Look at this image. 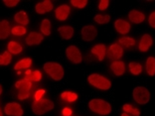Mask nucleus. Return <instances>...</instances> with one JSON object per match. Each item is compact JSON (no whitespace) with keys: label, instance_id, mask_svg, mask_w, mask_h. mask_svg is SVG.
Returning <instances> with one entry per match:
<instances>
[{"label":"nucleus","instance_id":"obj_1","mask_svg":"<svg viewBox=\"0 0 155 116\" xmlns=\"http://www.w3.org/2000/svg\"><path fill=\"white\" fill-rule=\"evenodd\" d=\"M89 108L98 115H108L111 112V105L104 99L96 98L89 102Z\"/></svg>","mask_w":155,"mask_h":116},{"label":"nucleus","instance_id":"obj_2","mask_svg":"<svg viewBox=\"0 0 155 116\" xmlns=\"http://www.w3.org/2000/svg\"><path fill=\"white\" fill-rule=\"evenodd\" d=\"M43 69L50 76L51 79H53L54 80H61L64 77V69H63L62 65H60L59 63L48 62L43 66Z\"/></svg>","mask_w":155,"mask_h":116},{"label":"nucleus","instance_id":"obj_3","mask_svg":"<svg viewBox=\"0 0 155 116\" xmlns=\"http://www.w3.org/2000/svg\"><path fill=\"white\" fill-rule=\"evenodd\" d=\"M54 102L48 98H42L40 100H35L32 103V111L36 115H43L51 111L54 108Z\"/></svg>","mask_w":155,"mask_h":116},{"label":"nucleus","instance_id":"obj_4","mask_svg":"<svg viewBox=\"0 0 155 116\" xmlns=\"http://www.w3.org/2000/svg\"><path fill=\"white\" fill-rule=\"evenodd\" d=\"M87 80H89L90 84L101 90H108L111 86L110 80L98 73H93V75L89 76Z\"/></svg>","mask_w":155,"mask_h":116},{"label":"nucleus","instance_id":"obj_5","mask_svg":"<svg viewBox=\"0 0 155 116\" xmlns=\"http://www.w3.org/2000/svg\"><path fill=\"white\" fill-rule=\"evenodd\" d=\"M132 96L135 102L142 105L148 103L150 100L149 90L144 86H136L132 91Z\"/></svg>","mask_w":155,"mask_h":116},{"label":"nucleus","instance_id":"obj_6","mask_svg":"<svg viewBox=\"0 0 155 116\" xmlns=\"http://www.w3.org/2000/svg\"><path fill=\"white\" fill-rule=\"evenodd\" d=\"M15 87L19 89V93H18V99L19 100H24L29 98L30 96V89L32 87V83L29 80H27L25 79L18 80L15 83Z\"/></svg>","mask_w":155,"mask_h":116},{"label":"nucleus","instance_id":"obj_7","mask_svg":"<svg viewBox=\"0 0 155 116\" xmlns=\"http://www.w3.org/2000/svg\"><path fill=\"white\" fill-rule=\"evenodd\" d=\"M66 56L69 61L74 63V64H81L83 61L81 51L76 46H69L66 50Z\"/></svg>","mask_w":155,"mask_h":116},{"label":"nucleus","instance_id":"obj_8","mask_svg":"<svg viewBox=\"0 0 155 116\" xmlns=\"http://www.w3.org/2000/svg\"><path fill=\"white\" fill-rule=\"evenodd\" d=\"M81 34H82V38L84 41L91 42V41H94V39L97 38V30L94 25H87L83 27L82 31H81Z\"/></svg>","mask_w":155,"mask_h":116},{"label":"nucleus","instance_id":"obj_9","mask_svg":"<svg viewBox=\"0 0 155 116\" xmlns=\"http://www.w3.org/2000/svg\"><path fill=\"white\" fill-rule=\"evenodd\" d=\"M4 112L8 116H22L23 115V108L17 102H9L5 105Z\"/></svg>","mask_w":155,"mask_h":116},{"label":"nucleus","instance_id":"obj_10","mask_svg":"<svg viewBox=\"0 0 155 116\" xmlns=\"http://www.w3.org/2000/svg\"><path fill=\"white\" fill-rule=\"evenodd\" d=\"M122 55H123V49L117 43L112 44L110 47V49L107 51V56L110 60H115V61H117V60H119L122 57Z\"/></svg>","mask_w":155,"mask_h":116},{"label":"nucleus","instance_id":"obj_11","mask_svg":"<svg viewBox=\"0 0 155 116\" xmlns=\"http://www.w3.org/2000/svg\"><path fill=\"white\" fill-rule=\"evenodd\" d=\"M114 28H115V30L117 31V33L121 35H126L127 33H129L131 26H130V24L127 21L123 20V19H117V20H115V22H114Z\"/></svg>","mask_w":155,"mask_h":116},{"label":"nucleus","instance_id":"obj_12","mask_svg":"<svg viewBox=\"0 0 155 116\" xmlns=\"http://www.w3.org/2000/svg\"><path fill=\"white\" fill-rule=\"evenodd\" d=\"M70 12H71V9H70V7L68 5L64 4V5L59 6L58 8L55 10L56 18L60 21H65L68 19Z\"/></svg>","mask_w":155,"mask_h":116},{"label":"nucleus","instance_id":"obj_13","mask_svg":"<svg viewBox=\"0 0 155 116\" xmlns=\"http://www.w3.org/2000/svg\"><path fill=\"white\" fill-rule=\"evenodd\" d=\"M107 47H105V45L104 44H97L96 46H94L93 48H91V54L96 55L97 60L100 62L104 61V58H105V55H107Z\"/></svg>","mask_w":155,"mask_h":116},{"label":"nucleus","instance_id":"obj_14","mask_svg":"<svg viewBox=\"0 0 155 116\" xmlns=\"http://www.w3.org/2000/svg\"><path fill=\"white\" fill-rule=\"evenodd\" d=\"M152 43H153L152 37H151L149 34H144L139 42V47H138L139 51L143 53L147 52L149 50V48L152 46Z\"/></svg>","mask_w":155,"mask_h":116},{"label":"nucleus","instance_id":"obj_15","mask_svg":"<svg viewBox=\"0 0 155 116\" xmlns=\"http://www.w3.org/2000/svg\"><path fill=\"white\" fill-rule=\"evenodd\" d=\"M35 10L38 14H45L53 10V3L50 0H46V1L39 2L35 6Z\"/></svg>","mask_w":155,"mask_h":116},{"label":"nucleus","instance_id":"obj_16","mask_svg":"<svg viewBox=\"0 0 155 116\" xmlns=\"http://www.w3.org/2000/svg\"><path fill=\"white\" fill-rule=\"evenodd\" d=\"M43 35L37 32H31L25 39V42L27 45L33 46V45H39L41 44V42L43 41Z\"/></svg>","mask_w":155,"mask_h":116},{"label":"nucleus","instance_id":"obj_17","mask_svg":"<svg viewBox=\"0 0 155 116\" xmlns=\"http://www.w3.org/2000/svg\"><path fill=\"white\" fill-rule=\"evenodd\" d=\"M110 68L114 75L116 76H122L125 72V65L122 61H114V63H111Z\"/></svg>","mask_w":155,"mask_h":116},{"label":"nucleus","instance_id":"obj_18","mask_svg":"<svg viewBox=\"0 0 155 116\" xmlns=\"http://www.w3.org/2000/svg\"><path fill=\"white\" fill-rule=\"evenodd\" d=\"M11 33V28H10V23L7 20L0 21V40H4L8 38Z\"/></svg>","mask_w":155,"mask_h":116},{"label":"nucleus","instance_id":"obj_19","mask_svg":"<svg viewBox=\"0 0 155 116\" xmlns=\"http://www.w3.org/2000/svg\"><path fill=\"white\" fill-rule=\"evenodd\" d=\"M128 18L134 24H140L145 20V16L142 12L138 11V10H131L128 13Z\"/></svg>","mask_w":155,"mask_h":116},{"label":"nucleus","instance_id":"obj_20","mask_svg":"<svg viewBox=\"0 0 155 116\" xmlns=\"http://www.w3.org/2000/svg\"><path fill=\"white\" fill-rule=\"evenodd\" d=\"M58 32L65 40H70L74 36V28L71 26H62L58 28Z\"/></svg>","mask_w":155,"mask_h":116},{"label":"nucleus","instance_id":"obj_21","mask_svg":"<svg viewBox=\"0 0 155 116\" xmlns=\"http://www.w3.org/2000/svg\"><path fill=\"white\" fill-rule=\"evenodd\" d=\"M14 20H15V22L21 24V25H28L29 24V18H28L26 12L24 11L17 12L14 16Z\"/></svg>","mask_w":155,"mask_h":116},{"label":"nucleus","instance_id":"obj_22","mask_svg":"<svg viewBox=\"0 0 155 116\" xmlns=\"http://www.w3.org/2000/svg\"><path fill=\"white\" fill-rule=\"evenodd\" d=\"M23 47L19 43H17L15 41H11L8 43V52L10 54L13 55H18L20 53H22Z\"/></svg>","mask_w":155,"mask_h":116},{"label":"nucleus","instance_id":"obj_23","mask_svg":"<svg viewBox=\"0 0 155 116\" xmlns=\"http://www.w3.org/2000/svg\"><path fill=\"white\" fill-rule=\"evenodd\" d=\"M31 65H32V60L30 58H25V59H22L17 63L14 66V69L15 71H18V69H29Z\"/></svg>","mask_w":155,"mask_h":116},{"label":"nucleus","instance_id":"obj_24","mask_svg":"<svg viewBox=\"0 0 155 116\" xmlns=\"http://www.w3.org/2000/svg\"><path fill=\"white\" fill-rule=\"evenodd\" d=\"M146 72L149 76H155V58L149 57L146 60Z\"/></svg>","mask_w":155,"mask_h":116},{"label":"nucleus","instance_id":"obj_25","mask_svg":"<svg viewBox=\"0 0 155 116\" xmlns=\"http://www.w3.org/2000/svg\"><path fill=\"white\" fill-rule=\"evenodd\" d=\"M122 109L125 113L131 114L133 116H139L140 115V110L137 107L133 106L132 104H124L122 106Z\"/></svg>","mask_w":155,"mask_h":116},{"label":"nucleus","instance_id":"obj_26","mask_svg":"<svg viewBox=\"0 0 155 116\" xmlns=\"http://www.w3.org/2000/svg\"><path fill=\"white\" fill-rule=\"evenodd\" d=\"M40 30L43 35L45 36H49L51 35V22L50 20L48 19H44L42 21L41 23V26H40Z\"/></svg>","mask_w":155,"mask_h":116},{"label":"nucleus","instance_id":"obj_27","mask_svg":"<svg viewBox=\"0 0 155 116\" xmlns=\"http://www.w3.org/2000/svg\"><path fill=\"white\" fill-rule=\"evenodd\" d=\"M128 68H129L130 72H131L132 75H134V76H138L142 72V66L140 65L139 63H136V62L129 63Z\"/></svg>","mask_w":155,"mask_h":116},{"label":"nucleus","instance_id":"obj_28","mask_svg":"<svg viewBox=\"0 0 155 116\" xmlns=\"http://www.w3.org/2000/svg\"><path fill=\"white\" fill-rule=\"evenodd\" d=\"M61 98L67 102H74L78 99V94L71 91H65L61 94Z\"/></svg>","mask_w":155,"mask_h":116},{"label":"nucleus","instance_id":"obj_29","mask_svg":"<svg viewBox=\"0 0 155 116\" xmlns=\"http://www.w3.org/2000/svg\"><path fill=\"white\" fill-rule=\"evenodd\" d=\"M12 55L8 51H5L2 55H0V66H7L11 63Z\"/></svg>","mask_w":155,"mask_h":116},{"label":"nucleus","instance_id":"obj_30","mask_svg":"<svg viewBox=\"0 0 155 116\" xmlns=\"http://www.w3.org/2000/svg\"><path fill=\"white\" fill-rule=\"evenodd\" d=\"M118 44L128 48V47H131V46L135 45V40L131 37H121V38H119Z\"/></svg>","mask_w":155,"mask_h":116},{"label":"nucleus","instance_id":"obj_31","mask_svg":"<svg viewBox=\"0 0 155 116\" xmlns=\"http://www.w3.org/2000/svg\"><path fill=\"white\" fill-rule=\"evenodd\" d=\"M41 79H42V73L39 71H34L30 75L25 76V79L29 80V82H40Z\"/></svg>","mask_w":155,"mask_h":116},{"label":"nucleus","instance_id":"obj_32","mask_svg":"<svg viewBox=\"0 0 155 116\" xmlns=\"http://www.w3.org/2000/svg\"><path fill=\"white\" fill-rule=\"evenodd\" d=\"M94 21L98 24H107L110 21V16L107 15H96L94 16Z\"/></svg>","mask_w":155,"mask_h":116},{"label":"nucleus","instance_id":"obj_33","mask_svg":"<svg viewBox=\"0 0 155 116\" xmlns=\"http://www.w3.org/2000/svg\"><path fill=\"white\" fill-rule=\"evenodd\" d=\"M26 28L23 26H15L11 29V33L15 36H22V35L26 34Z\"/></svg>","mask_w":155,"mask_h":116},{"label":"nucleus","instance_id":"obj_34","mask_svg":"<svg viewBox=\"0 0 155 116\" xmlns=\"http://www.w3.org/2000/svg\"><path fill=\"white\" fill-rule=\"evenodd\" d=\"M71 3L73 6L77 7L79 9H83L87 6V0H71Z\"/></svg>","mask_w":155,"mask_h":116},{"label":"nucleus","instance_id":"obj_35","mask_svg":"<svg viewBox=\"0 0 155 116\" xmlns=\"http://www.w3.org/2000/svg\"><path fill=\"white\" fill-rule=\"evenodd\" d=\"M108 5H110V1H108V0H101L100 2V4H98V9L104 11V10L107 8Z\"/></svg>","mask_w":155,"mask_h":116},{"label":"nucleus","instance_id":"obj_36","mask_svg":"<svg viewBox=\"0 0 155 116\" xmlns=\"http://www.w3.org/2000/svg\"><path fill=\"white\" fill-rule=\"evenodd\" d=\"M3 3L7 7H15L19 3V0H4Z\"/></svg>","mask_w":155,"mask_h":116},{"label":"nucleus","instance_id":"obj_37","mask_svg":"<svg viewBox=\"0 0 155 116\" xmlns=\"http://www.w3.org/2000/svg\"><path fill=\"white\" fill-rule=\"evenodd\" d=\"M148 23H149V25H150L151 27L154 28V29H155V11H153V12L149 15Z\"/></svg>","mask_w":155,"mask_h":116},{"label":"nucleus","instance_id":"obj_38","mask_svg":"<svg viewBox=\"0 0 155 116\" xmlns=\"http://www.w3.org/2000/svg\"><path fill=\"white\" fill-rule=\"evenodd\" d=\"M45 93V90L44 89H40V90H38L36 91V93H35V100H40L42 99V96H43V94Z\"/></svg>","mask_w":155,"mask_h":116},{"label":"nucleus","instance_id":"obj_39","mask_svg":"<svg viewBox=\"0 0 155 116\" xmlns=\"http://www.w3.org/2000/svg\"><path fill=\"white\" fill-rule=\"evenodd\" d=\"M63 115L64 116H71L72 115V110L70 109V108L68 107H66L63 109Z\"/></svg>","mask_w":155,"mask_h":116},{"label":"nucleus","instance_id":"obj_40","mask_svg":"<svg viewBox=\"0 0 155 116\" xmlns=\"http://www.w3.org/2000/svg\"><path fill=\"white\" fill-rule=\"evenodd\" d=\"M31 72H31L30 69H28V71H26V73H25V75H26V76H28V75H30Z\"/></svg>","mask_w":155,"mask_h":116},{"label":"nucleus","instance_id":"obj_41","mask_svg":"<svg viewBox=\"0 0 155 116\" xmlns=\"http://www.w3.org/2000/svg\"><path fill=\"white\" fill-rule=\"evenodd\" d=\"M121 116H130V115L127 114V113H125V112H123V113L121 114Z\"/></svg>","mask_w":155,"mask_h":116},{"label":"nucleus","instance_id":"obj_42","mask_svg":"<svg viewBox=\"0 0 155 116\" xmlns=\"http://www.w3.org/2000/svg\"><path fill=\"white\" fill-rule=\"evenodd\" d=\"M2 93V86H1V84H0V94Z\"/></svg>","mask_w":155,"mask_h":116},{"label":"nucleus","instance_id":"obj_43","mask_svg":"<svg viewBox=\"0 0 155 116\" xmlns=\"http://www.w3.org/2000/svg\"><path fill=\"white\" fill-rule=\"evenodd\" d=\"M0 116H3V113H2V111H1V109H0Z\"/></svg>","mask_w":155,"mask_h":116}]
</instances>
